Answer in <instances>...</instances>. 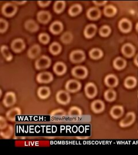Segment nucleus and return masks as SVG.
I'll use <instances>...</instances> for the list:
<instances>
[{
    "mask_svg": "<svg viewBox=\"0 0 138 155\" xmlns=\"http://www.w3.org/2000/svg\"><path fill=\"white\" fill-rule=\"evenodd\" d=\"M18 8L16 4L13 2L5 3L2 7V13L4 16L7 17L14 16L17 12Z\"/></svg>",
    "mask_w": 138,
    "mask_h": 155,
    "instance_id": "f257e3e1",
    "label": "nucleus"
},
{
    "mask_svg": "<svg viewBox=\"0 0 138 155\" xmlns=\"http://www.w3.org/2000/svg\"><path fill=\"white\" fill-rule=\"evenodd\" d=\"M51 59L48 56L42 55L35 61V68L37 70H43L48 68L51 64Z\"/></svg>",
    "mask_w": 138,
    "mask_h": 155,
    "instance_id": "f03ea898",
    "label": "nucleus"
},
{
    "mask_svg": "<svg viewBox=\"0 0 138 155\" xmlns=\"http://www.w3.org/2000/svg\"><path fill=\"white\" fill-rule=\"evenodd\" d=\"M56 100L61 105H66L70 103L71 97L67 91L59 90L56 94Z\"/></svg>",
    "mask_w": 138,
    "mask_h": 155,
    "instance_id": "7ed1b4c3",
    "label": "nucleus"
},
{
    "mask_svg": "<svg viewBox=\"0 0 138 155\" xmlns=\"http://www.w3.org/2000/svg\"><path fill=\"white\" fill-rule=\"evenodd\" d=\"M85 54L82 50H74L70 54V59L74 63H81L85 61Z\"/></svg>",
    "mask_w": 138,
    "mask_h": 155,
    "instance_id": "20e7f679",
    "label": "nucleus"
},
{
    "mask_svg": "<svg viewBox=\"0 0 138 155\" xmlns=\"http://www.w3.org/2000/svg\"><path fill=\"white\" fill-rule=\"evenodd\" d=\"M72 73L74 77L78 79H85L88 75V71L85 67L78 66L72 69Z\"/></svg>",
    "mask_w": 138,
    "mask_h": 155,
    "instance_id": "39448f33",
    "label": "nucleus"
},
{
    "mask_svg": "<svg viewBox=\"0 0 138 155\" xmlns=\"http://www.w3.org/2000/svg\"><path fill=\"white\" fill-rule=\"evenodd\" d=\"M81 88V84L76 79H70L65 84V89L68 92L76 93Z\"/></svg>",
    "mask_w": 138,
    "mask_h": 155,
    "instance_id": "423d86ee",
    "label": "nucleus"
},
{
    "mask_svg": "<svg viewBox=\"0 0 138 155\" xmlns=\"http://www.w3.org/2000/svg\"><path fill=\"white\" fill-rule=\"evenodd\" d=\"M11 49L15 53H20L25 48V43L24 40L21 38H17L12 41Z\"/></svg>",
    "mask_w": 138,
    "mask_h": 155,
    "instance_id": "0eeeda50",
    "label": "nucleus"
},
{
    "mask_svg": "<svg viewBox=\"0 0 138 155\" xmlns=\"http://www.w3.org/2000/svg\"><path fill=\"white\" fill-rule=\"evenodd\" d=\"M16 96L13 91H8L6 93L3 100V104L6 107H11L16 104Z\"/></svg>",
    "mask_w": 138,
    "mask_h": 155,
    "instance_id": "6e6552de",
    "label": "nucleus"
},
{
    "mask_svg": "<svg viewBox=\"0 0 138 155\" xmlns=\"http://www.w3.org/2000/svg\"><path fill=\"white\" fill-rule=\"evenodd\" d=\"M52 74L48 71L40 72L36 76V81L39 83H49L53 81Z\"/></svg>",
    "mask_w": 138,
    "mask_h": 155,
    "instance_id": "1a4fd4ad",
    "label": "nucleus"
},
{
    "mask_svg": "<svg viewBox=\"0 0 138 155\" xmlns=\"http://www.w3.org/2000/svg\"><path fill=\"white\" fill-rule=\"evenodd\" d=\"M85 93L89 98H93L97 94V88L94 83L89 82L85 87Z\"/></svg>",
    "mask_w": 138,
    "mask_h": 155,
    "instance_id": "9d476101",
    "label": "nucleus"
},
{
    "mask_svg": "<svg viewBox=\"0 0 138 155\" xmlns=\"http://www.w3.org/2000/svg\"><path fill=\"white\" fill-rule=\"evenodd\" d=\"M135 120V114L133 112L128 113L126 117L121 120L119 125L122 127H127L132 125Z\"/></svg>",
    "mask_w": 138,
    "mask_h": 155,
    "instance_id": "9b49d317",
    "label": "nucleus"
},
{
    "mask_svg": "<svg viewBox=\"0 0 138 155\" xmlns=\"http://www.w3.org/2000/svg\"><path fill=\"white\" fill-rule=\"evenodd\" d=\"M37 20L39 22L46 24L50 22L52 18L51 14L49 11H41L37 14Z\"/></svg>",
    "mask_w": 138,
    "mask_h": 155,
    "instance_id": "f8f14e48",
    "label": "nucleus"
},
{
    "mask_svg": "<svg viewBox=\"0 0 138 155\" xmlns=\"http://www.w3.org/2000/svg\"><path fill=\"white\" fill-rule=\"evenodd\" d=\"M119 28L123 33H128L132 29V23L126 18L122 19L119 22Z\"/></svg>",
    "mask_w": 138,
    "mask_h": 155,
    "instance_id": "ddd939ff",
    "label": "nucleus"
},
{
    "mask_svg": "<svg viewBox=\"0 0 138 155\" xmlns=\"http://www.w3.org/2000/svg\"><path fill=\"white\" fill-rule=\"evenodd\" d=\"M97 27L94 24H90L88 25L84 29V36L87 39H91L94 37L97 32Z\"/></svg>",
    "mask_w": 138,
    "mask_h": 155,
    "instance_id": "4468645a",
    "label": "nucleus"
},
{
    "mask_svg": "<svg viewBox=\"0 0 138 155\" xmlns=\"http://www.w3.org/2000/svg\"><path fill=\"white\" fill-rule=\"evenodd\" d=\"M22 113V111L20 108L18 107H15L9 110L6 113V118L10 121L13 122L16 120V117L17 116H20Z\"/></svg>",
    "mask_w": 138,
    "mask_h": 155,
    "instance_id": "2eb2a0df",
    "label": "nucleus"
},
{
    "mask_svg": "<svg viewBox=\"0 0 138 155\" xmlns=\"http://www.w3.org/2000/svg\"><path fill=\"white\" fill-rule=\"evenodd\" d=\"M63 24L59 21H55L50 25L49 30L53 35H58L63 30Z\"/></svg>",
    "mask_w": 138,
    "mask_h": 155,
    "instance_id": "dca6fc26",
    "label": "nucleus"
},
{
    "mask_svg": "<svg viewBox=\"0 0 138 155\" xmlns=\"http://www.w3.org/2000/svg\"><path fill=\"white\" fill-rule=\"evenodd\" d=\"M41 47L39 45H34L28 50L27 55L30 59L36 58L41 53Z\"/></svg>",
    "mask_w": 138,
    "mask_h": 155,
    "instance_id": "f3484780",
    "label": "nucleus"
},
{
    "mask_svg": "<svg viewBox=\"0 0 138 155\" xmlns=\"http://www.w3.org/2000/svg\"><path fill=\"white\" fill-rule=\"evenodd\" d=\"M86 16L89 19L91 20H97L100 18L101 13L99 8L92 7L89 9L86 13Z\"/></svg>",
    "mask_w": 138,
    "mask_h": 155,
    "instance_id": "a211bd4d",
    "label": "nucleus"
},
{
    "mask_svg": "<svg viewBox=\"0 0 138 155\" xmlns=\"http://www.w3.org/2000/svg\"><path fill=\"white\" fill-rule=\"evenodd\" d=\"M53 70L57 75H63L66 72V65L63 62L58 61L54 65Z\"/></svg>",
    "mask_w": 138,
    "mask_h": 155,
    "instance_id": "6ab92c4d",
    "label": "nucleus"
},
{
    "mask_svg": "<svg viewBox=\"0 0 138 155\" xmlns=\"http://www.w3.org/2000/svg\"><path fill=\"white\" fill-rule=\"evenodd\" d=\"M123 54L127 58H131L135 52V48L133 45L130 43H126L123 45L122 48Z\"/></svg>",
    "mask_w": 138,
    "mask_h": 155,
    "instance_id": "aec40b11",
    "label": "nucleus"
},
{
    "mask_svg": "<svg viewBox=\"0 0 138 155\" xmlns=\"http://www.w3.org/2000/svg\"><path fill=\"white\" fill-rule=\"evenodd\" d=\"M104 82L106 86L109 87H115L117 86L119 80L115 75L109 74L105 77Z\"/></svg>",
    "mask_w": 138,
    "mask_h": 155,
    "instance_id": "412c9836",
    "label": "nucleus"
},
{
    "mask_svg": "<svg viewBox=\"0 0 138 155\" xmlns=\"http://www.w3.org/2000/svg\"><path fill=\"white\" fill-rule=\"evenodd\" d=\"M91 109L96 113H99L105 109V104L101 100H95L91 104Z\"/></svg>",
    "mask_w": 138,
    "mask_h": 155,
    "instance_id": "4be33fe9",
    "label": "nucleus"
},
{
    "mask_svg": "<svg viewBox=\"0 0 138 155\" xmlns=\"http://www.w3.org/2000/svg\"><path fill=\"white\" fill-rule=\"evenodd\" d=\"M24 27L26 30L30 32H36L39 29V25L35 20L29 19L26 21L24 24Z\"/></svg>",
    "mask_w": 138,
    "mask_h": 155,
    "instance_id": "5701e85b",
    "label": "nucleus"
},
{
    "mask_svg": "<svg viewBox=\"0 0 138 155\" xmlns=\"http://www.w3.org/2000/svg\"><path fill=\"white\" fill-rule=\"evenodd\" d=\"M124 108L122 106L115 105L112 107L110 111L111 116L115 119H118L120 118L124 114Z\"/></svg>",
    "mask_w": 138,
    "mask_h": 155,
    "instance_id": "b1692460",
    "label": "nucleus"
},
{
    "mask_svg": "<svg viewBox=\"0 0 138 155\" xmlns=\"http://www.w3.org/2000/svg\"><path fill=\"white\" fill-rule=\"evenodd\" d=\"M37 94L40 99L45 100L50 97L51 90L50 87L47 86H41L38 90Z\"/></svg>",
    "mask_w": 138,
    "mask_h": 155,
    "instance_id": "393cba45",
    "label": "nucleus"
},
{
    "mask_svg": "<svg viewBox=\"0 0 138 155\" xmlns=\"http://www.w3.org/2000/svg\"><path fill=\"white\" fill-rule=\"evenodd\" d=\"M13 133V127L11 125H8L6 127L1 129L0 135L4 139H8L11 137Z\"/></svg>",
    "mask_w": 138,
    "mask_h": 155,
    "instance_id": "a878e982",
    "label": "nucleus"
},
{
    "mask_svg": "<svg viewBox=\"0 0 138 155\" xmlns=\"http://www.w3.org/2000/svg\"><path fill=\"white\" fill-rule=\"evenodd\" d=\"M82 11V6L79 4H76L72 5L69 9V15L71 16H76Z\"/></svg>",
    "mask_w": 138,
    "mask_h": 155,
    "instance_id": "bb28decb",
    "label": "nucleus"
},
{
    "mask_svg": "<svg viewBox=\"0 0 138 155\" xmlns=\"http://www.w3.org/2000/svg\"><path fill=\"white\" fill-rule=\"evenodd\" d=\"M113 67L117 70H121L124 69L126 65L127 61L121 57H117L113 61Z\"/></svg>",
    "mask_w": 138,
    "mask_h": 155,
    "instance_id": "cd10ccee",
    "label": "nucleus"
},
{
    "mask_svg": "<svg viewBox=\"0 0 138 155\" xmlns=\"http://www.w3.org/2000/svg\"><path fill=\"white\" fill-rule=\"evenodd\" d=\"M1 52L2 55L5 59L7 61H11L13 59V56L12 55L11 52H10L9 47L6 45H2L1 47Z\"/></svg>",
    "mask_w": 138,
    "mask_h": 155,
    "instance_id": "c85d7f7f",
    "label": "nucleus"
},
{
    "mask_svg": "<svg viewBox=\"0 0 138 155\" xmlns=\"http://www.w3.org/2000/svg\"><path fill=\"white\" fill-rule=\"evenodd\" d=\"M66 8V2L64 1H56L53 6L54 11L56 13L59 14L65 11Z\"/></svg>",
    "mask_w": 138,
    "mask_h": 155,
    "instance_id": "c756f323",
    "label": "nucleus"
},
{
    "mask_svg": "<svg viewBox=\"0 0 138 155\" xmlns=\"http://www.w3.org/2000/svg\"><path fill=\"white\" fill-rule=\"evenodd\" d=\"M62 49L61 45L56 41L53 42L49 47V51L53 55H59L62 51Z\"/></svg>",
    "mask_w": 138,
    "mask_h": 155,
    "instance_id": "7c9ffc66",
    "label": "nucleus"
},
{
    "mask_svg": "<svg viewBox=\"0 0 138 155\" xmlns=\"http://www.w3.org/2000/svg\"><path fill=\"white\" fill-rule=\"evenodd\" d=\"M89 56L92 59L98 60L103 57V52L99 48H94L89 51Z\"/></svg>",
    "mask_w": 138,
    "mask_h": 155,
    "instance_id": "2f4dec72",
    "label": "nucleus"
},
{
    "mask_svg": "<svg viewBox=\"0 0 138 155\" xmlns=\"http://www.w3.org/2000/svg\"><path fill=\"white\" fill-rule=\"evenodd\" d=\"M82 111L81 109L77 106L70 107L68 112V116L70 117H79L82 116Z\"/></svg>",
    "mask_w": 138,
    "mask_h": 155,
    "instance_id": "473e14b6",
    "label": "nucleus"
},
{
    "mask_svg": "<svg viewBox=\"0 0 138 155\" xmlns=\"http://www.w3.org/2000/svg\"><path fill=\"white\" fill-rule=\"evenodd\" d=\"M117 13V9L115 6L109 5L106 6L104 9V13L106 16H114Z\"/></svg>",
    "mask_w": 138,
    "mask_h": 155,
    "instance_id": "72a5a7b5",
    "label": "nucleus"
},
{
    "mask_svg": "<svg viewBox=\"0 0 138 155\" xmlns=\"http://www.w3.org/2000/svg\"><path fill=\"white\" fill-rule=\"evenodd\" d=\"M124 84L127 89H133L136 85V79L133 77H128L124 80Z\"/></svg>",
    "mask_w": 138,
    "mask_h": 155,
    "instance_id": "f704fd0d",
    "label": "nucleus"
},
{
    "mask_svg": "<svg viewBox=\"0 0 138 155\" xmlns=\"http://www.w3.org/2000/svg\"><path fill=\"white\" fill-rule=\"evenodd\" d=\"M61 41L63 44H69L70 43L73 39V35L70 32L67 31L65 33H63V35L61 36Z\"/></svg>",
    "mask_w": 138,
    "mask_h": 155,
    "instance_id": "c9c22d12",
    "label": "nucleus"
},
{
    "mask_svg": "<svg viewBox=\"0 0 138 155\" xmlns=\"http://www.w3.org/2000/svg\"><path fill=\"white\" fill-rule=\"evenodd\" d=\"M104 98L108 102H112L116 100V91L112 89L107 90L104 93Z\"/></svg>",
    "mask_w": 138,
    "mask_h": 155,
    "instance_id": "e433bc0d",
    "label": "nucleus"
},
{
    "mask_svg": "<svg viewBox=\"0 0 138 155\" xmlns=\"http://www.w3.org/2000/svg\"><path fill=\"white\" fill-rule=\"evenodd\" d=\"M66 111L63 109H55L54 110L52 111L50 113V117L52 118H62V117L66 116Z\"/></svg>",
    "mask_w": 138,
    "mask_h": 155,
    "instance_id": "4c0bfd02",
    "label": "nucleus"
},
{
    "mask_svg": "<svg viewBox=\"0 0 138 155\" xmlns=\"http://www.w3.org/2000/svg\"><path fill=\"white\" fill-rule=\"evenodd\" d=\"M111 33V28L108 25H103L99 30L100 36L102 37H108Z\"/></svg>",
    "mask_w": 138,
    "mask_h": 155,
    "instance_id": "58836bf2",
    "label": "nucleus"
},
{
    "mask_svg": "<svg viewBox=\"0 0 138 155\" xmlns=\"http://www.w3.org/2000/svg\"><path fill=\"white\" fill-rule=\"evenodd\" d=\"M38 39L41 43L43 45H47L50 42V35L47 33H44V32L40 33L38 36Z\"/></svg>",
    "mask_w": 138,
    "mask_h": 155,
    "instance_id": "ea45409f",
    "label": "nucleus"
},
{
    "mask_svg": "<svg viewBox=\"0 0 138 155\" xmlns=\"http://www.w3.org/2000/svg\"><path fill=\"white\" fill-rule=\"evenodd\" d=\"M9 27L8 22L2 18H0V32L1 33H5L8 30Z\"/></svg>",
    "mask_w": 138,
    "mask_h": 155,
    "instance_id": "a19ab883",
    "label": "nucleus"
},
{
    "mask_svg": "<svg viewBox=\"0 0 138 155\" xmlns=\"http://www.w3.org/2000/svg\"><path fill=\"white\" fill-rule=\"evenodd\" d=\"M8 125L5 118L2 116L0 117V129H3Z\"/></svg>",
    "mask_w": 138,
    "mask_h": 155,
    "instance_id": "79ce46f5",
    "label": "nucleus"
},
{
    "mask_svg": "<svg viewBox=\"0 0 138 155\" xmlns=\"http://www.w3.org/2000/svg\"><path fill=\"white\" fill-rule=\"evenodd\" d=\"M38 5L42 8L47 7L51 3V1H38Z\"/></svg>",
    "mask_w": 138,
    "mask_h": 155,
    "instance_id": "37998d69",
    "label": "nucleus"
},
{
    "mask_svg": "<svg viewBox=\"0 0 138 155\" xmlns=\"http://www.w3.org/2000/svg\"><path fill=\"white\" fill-rule=\"evenodd\" d=\"M93 2L96 5L103 6L107 3V1H93Z\"/></svg>",
    "mask_w": 138,
    "mask_h": 155,
    "instance_id": "c03bdc74",
    "label": "nucleus"
},
{
    "mask_svg": "<svg viewBox=\"0 0 138 155\" xmlns=\"http://www.w3.org/2000/svg\"><path fill=\"white\" fill-rule=\"evenodd\" d=\"M12 2H13V4H17V5H21L25 4L27 2V1H12Z\"/></svg>",
    "mask_w": 138,
    "mask_h": 155,
    "instance_id": "a18cd8bd",
    "label": "nucleus"
}]
</instances>
